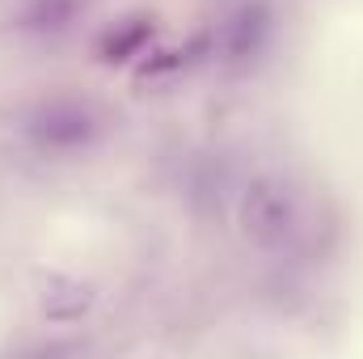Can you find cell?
Returning a JSON list of instances; mask_svg holds the SVG:
<instances>
[{
    "mask_svg": "<svg viewBox=\"0 0 363 359\" xmlns=\"http://www.w3.org/2000/svg\"><path fill=\"white\" fill-rule=\"evenodd\" d=\"M207 34H211V60L241 72L267 55L274 38V13L267 0H237Z\"/></svg>",
    "mask_w": 363,
    "mask_h": 359,
    "instance_id": "3957f363",
    "label": "cell"
},
{
    "mask_svg": "<svg viewBox=\"0 0 363 359\" xmlns=\"http://www.w3.org/2000/svg\"><path fill=\"white\" fill-rule=\"evenodd\" d=\"M152 47H157V17L152 13H123L110 26H101L93 38V55L106 68L140 64Z\"/></svg>",
    "mask_w": 363,
    "mask_h": 359,
    "instance_id": "277c9868",
    "label": "cell"
},
{
    "mask_svg": "<svg viewBox=\"0 0 363 359\" xmlns=\"http://www.w3.org/2000/svg\"><path fill=\"white\" fill-rule=\"evenodd\" d=\"M241 228L267 254H300L317 237V211L291 178H254L241 194Z\"/></svg>",
    "mask_w": 363,
    "mask_h": 359,
    "instance_id": "6da1fadb",
    "label": "cell"
},
{
    "mask_svg": "<svg viewBox=\"0 0 363 359\" xmlns=\"http://www.w3.org/2000/svg\"><path fill=\"white\" fill-rule=\"evenodd\" d=\"M85 17V0H21L17 30L30 38H60Z\"/></svg>",
    "mask_w": 363,
    "mask_h": 359,
    "instance_id": "5b68a950",
    "label": "cell"
},
{
    "mask_svg": "<svg viewBox=\"0 0 363 359\" xmlns=\"http://www.w3.org/2000/svg\"><path fill=\"white\" fill-rule=\"evenodd\" d=\"M21 136L30 140V148H38L47 157H77V153H89L101 144L106 114L89 97L55 93V97H43L26 110Z\"/></svg>",
    "mask_w": 363,
    "mask_h": 359,
    "instance_id": "7a4b0ae2",
    "label": "cell"
}]
</instances>
